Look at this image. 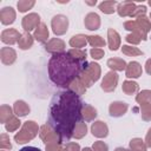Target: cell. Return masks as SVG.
<instances>
[{"mask_svg": "<svg viewBox=\"0 0 151 151\" xmlns=\"http://www.w3.org/2000/svg\"><path fill=\"white\" fill-rule=\"evenodd\" d=\"M67 52L71 55H73L74 58L79 59V60H86V50H83V48H71Z\"/></svg>", "mask_w": 151, "mask_h": 151, "instance_id": "obj_37", "label": "cell"}, {"mask_svg": "<svg viewBox=\"0 0 151 151\" xmlns=\"http://www.w3.org/2000/svg\"><path fill=\"white\" fill-rule=\"evenodd\" d=\"M87 65L86 60H79L68 52L55 53L48 60V77L54 85L67 90Z\"/></svg>", "mask_w": 151, "mask_h": 151, "instance_id": "obj_2", "label": "cell"}, {"mask_svg": "<svg viewBox=\"0 0 151 151\" xmlns=\"http://www.w3.org/2000/svg\"><path fill=\"white\" fill-rule=\"evenodd\" d=\"M107 44L111 51H117L120 47V35L113 28L107 29Z\"/></svg>", "mask_w": 151, "mask_h": 151, "instance_id": "obj_17", "label": "cell"}, {"mask_svg": "<svg viewBox=\"0 0 151 151\" xmlns=\"http://www.w3.org/2000/svg\"><path fill=\"white\" fill-rule=\"evenodd\" d=\"M45 50L48 53H52V54L64 52V50H65V42L61 39H59V38H53V39H51L45 45Z\"/></svg>", "mask_w": 151, "mask_h": 151, "instance_id": "obj_13", "label": "cell"}, {"mask_svg": "<svg viewBox=\"0 0 151 151\" xmlns=\"http://www.w3.org/2000/svg\"><path fill=\"white\" fill-rule=\"evenodd\" d=\"M86 44H87V39H86V35L84 34L73 35L70 39V46L73 48H83L86 46Z\"/></svg>", "mask_w": 151, "mask_h": 151, "instance_id": "obj_25", "label": "cell"}, {"mask_svg": "<svg viewBox=\"0 0 151 151\" xmlns=\"http://www.w3.org/2000/svg\"><path fill=\"white\" fill-rule=\"evenodd\" d=\"M124 28L131 31V33L139 37L142 40L147 39V33L151 31V22L146 15H139L136 20H127L124 22Z\"/></svg>", "mask_w": 151, "mask_h": 151, "instance_id": "obj_4", "label": "cell"}, {"mask_svg": "<svg viewBox=\"0 0 151 151\" xmlns=\"http://www.w3.org/2000/svg\"><path fill=\"white\" fill-rule=\"evenodd\" d=\"M145 71H146V73H147V74H150V76H151V58H150V59H147V60H146V63H145Z\"/></svg>", "mask_w": 151, "mask_h": 151, "instance_id": "obj_45", "label": "cell"}, {"mask_svg": "<svg viewBox=\"0 0 151 151\" xmlns=\"http://www.w3.org/2000/svg\"><path fill=\"white\" fill-rule=\"evenodd\" d=\"M127 104L124 101H113L109 106V113L111 117H122L127 111Z\"/></svg>", "mask_w": 151, "mask_h": 151, "instance_id": "obj_11", "label": "cell"}, {"mask_svg": "<svg viewBox=\"0 0 151 151\" xmlns=\"http://www.w3.org/2000/svg\"><path fill=\"white\" fill-rule=\"evenodd\" d=\"M84 25L90 31H96L100 27V18L97 13H88L84 19Z\"/></svg>", "mask_w": 151, "mask_h": 151, "instance_id": "obj_16", "label": "cell"}, {"mask_svg": "<svg viewBox=\"0 0 151 151\" xmlns=\"http://www.w3.org/2000/svg\"><path fill=\"white\" fill-rule=\"evenodd\" d=\"M100 73H101V70H100V66L97 63H88L87 67L79 76L78 80L86 88H88L90 86H92L100 78Z\"/></svg>", "mask_w": 151, "mask_h": 151, "instance_id": "obj_6", "label": "cell"}, {"mask_svg": "<svg viewBox=\"0 0 151 151\" xmlns=\"http://www.w3.org/2000/svg\"><path fill=\"white\" fill-rule=\"evenodd\" d=\"M136 7H137V5L134 2H132V1H123V2H119L117 5V9L116 11L123 18L124 17H131L133 11L136 9Z\"/></svg>", "mask_w": 151, "mask_h": 151, "instance_id": "obj_14", "label": "cell"}, {"mask_svg": "<svg viewBox=\"0 0 151 151\" xmlns=\"http://www.w3.org/2000/svg\"><path fill=\"white\" fill-rule=\"evenodd\" d=\"M1 151H6V150H1Z\"/></svg>", "mask_w": 151, "mask_h": 151, "instance_id": "obj_52", "label": "cell"}, {"mask_svg": "<svg viewBox=\"0 0 151 151\" xmlns=\"http://www.w3.org/2000/svg\"><path fill=\"white\" fill-rule=\"evenodd\" d=\"M84 103L80 96L70 90L57 92L50 104L48 125L59 134L63 143L73 137L76 125L81 122Z\"/></svg>", "mask_w": 151, "mask_h": 151, "instance_id": "obj_1", "label": "cell"}, {"mask_svg": "<svg viewBox=\"0 0 151 151\" xmlns=\"http://www.w3.org/2000/svg\"><path fill=\"white\" fill-rule=\"evenodd\" d=\"M140 114H142V118L145 122L151 120V103L140 105Z\"/></svg>", "mask_w": 151, "mask_h": 151, "instance_id": "obj_36", "label": "cell"}, {"mask_svg": "<svg viewBox=\"0 0 151 151\" xmlns=\"http://www.w3.org/2000/svg\"><path fill=\"white\" fill-rule=\"evenodd\" d=\"M40 17L39 14L37 13H29L27 14L26 17L22 18V21H21V26L24 28L25 32H31L32 29H35L39 25H40Z\"/></svg>", "mask_w": 151, "mask_h": 151, "instance_id": "obj_9", "label": "cell"}, {"mask_svg": "<svg viewBox=\"0 0 151 151\" xmlns=\"http://www.w3.org/2000/svg\"><path fill=\"white\" fill-rule=\"evenodd\" d=\"M125 40H126L129 44H131V45H138V44L142 41V39H140L139 37H137L136 34H133V33L127 34V35L125 37Z\"/></svg>", "mask_w": 151, "mask_h": 151, "instance_id": "obj_40", "label": "cell"}, {"mask_svg": "<svg viewBox=\"0 0 151 151\" xmlns=\"http://www.w3.org/2000/svg\"><path fill=\"white\" fill-rule=\"evenodd\" d=\"M114 151H130V150H126V149H124V147H117Z\"/></svg>", "mask_w": 151, "mask_h": 151, "instance_id": "obj_48", "label": "cell"}, {"mask_svg": "<svg viewBox=\"0 0 151 151\" xmlns=\"http://www.w3.org/2000/svg\"><path fill=\"white\" fill-rule=\"evenodd\" d=\"M136 101L139 105L151 103V90H143L136 96Z\"/></svg>", "mask_w": 151, "mask_h": 151, "instance_id": "obj_30", "label": "cell"}, {"mask_svg": "<svg viewBox=\"0 0 151 151\" xmlns=\"http://www.w3.org/2000/svg\"><path fill=\"white\" fill-rule=\"evenodd\" d=\"M33 42H34V37L31 35V33L25 32V33L21 34V37H20V39L18 41V45H19V47L21 50H28V48L32 47Z\"/></svg>", "mask_w": 151, "mask_h": 151, "instance_id": "obj_22", "label": "cell"}, {"mask_svg": "<svg viewBox=\"0 0 151 151\" xmlns=\"http://www.w3.org/2000/svg\"><path fill=\"white\" fill-rule=\"evenodd\" d=\"M31 109L28 104H26L24 100H17L13 105V112L17 117H25L29 113Z\"/></svg>", "mask_w": 151, "mask_h": 151, "instance_id": "obj_21", "label": "cell"}, {"mask_svg": "<svg viewBox=\"0 0 151 151\" xmlns=\"http://www.w3.org/2000/svg\"><path fill=\"white\" fill-rule=\"evenodd\" d=\"M142 66L137 61H131L127 64L126 70H125V76L127 78H139L142 76Z\"/></svg>", "mask_w": 151, "mask_h": 151, "instance_id": "obj_20", "label": "cell"}, {"mask_svg": "<svg viewBox=\"0 0 151 151\" xmlns=\"http://www.w3.org/2000/svg\"><path fill=\"white\" fill-rule=\"evenodd\" d=\"M91 132L97 138H105L109 134V127L106 123L101 120H97L91 125Z\"/></svg>", "mask_w": 151, "mask_h": 151, "instance_id": "obj_12", "label": "cell"}, {"mask_svg": "<svg viewBox=\"0 0 151 151\" xmlns=\"http://www.w3.org/2000/svg\"><path fill=\"white\" fill-rule=\"evenodd\" d=\"M130 151H146V144L142 138H133L130 140Z\"/></svg>", "mask_w": 151, "mask_h": 151, "instance_id": "obj_28", "label": "cell"}, {"mask_svg": "<svg viewBox=\"0 0 151 151\" xmlns=\"http://www.w3.org/2000/svg\"><path fill=\"white\" fill-rule=\"evenodd\" d=\"M48 28H47V26L44 24V22H41L35 29H34V33H33V37H34V39L38 41V42H40V44H44V42H46L47 41V39H48Z\"/></svg>", "mask_w": 151, "mask_h": 151, "instance_id": "obj_19", "label": "cell"}, {"mask_svg": "<svg viewBox=\"0 0 151 151\" xmlns=\"http://www.w3.org/2000/svg\"><path fill=\"white\" fill-rule=\"evenodd\" d=\"M40 131V127L38 126V124L33 120H27L24 123V125L21 126L20 131L15 133L14 136V140L18 143V144H24V143H27L29 140H32L37 134L38 132Z\"/></svg>", "mask_w": 151, "mask_h": 151, "instance_id": "obj_5", "label": "cell"}, {"mask_svg": "<svg viewBox=\"0 0 151 151\" xmlns=\"http://www.w3.org/2000/svg\"><path fill=\"white\" fill-rule=\"evenodd\" d=\"M0 149L1 150H11L12 149L9 137L6 133H1V136H0Z\"/></svg>", "mask_w": 151, "mask_h": 151, "instance_id": "obj_38", "label": "cell"}, {"mask_svg": "<svg viewBox=\"0 0 151 151\" xmlns=\"http://www.w3.org/2000/svg\"><path fill=\"white\" fill-rule=\"evenodd\" d=\"M92 150H93V151H107V145H106L104 142L98 140V142H94V143H93Z\"/></svg>", "mask_w": 151, "mask_h": 151, "instance_id": "obj_41", "label": "cell"}, {"mask_svg": "<svg viewBox=\"0 0 151 151\" xmlns=\"http://www.w3.org/2000/svg\"><path fill=\"white\" fill-rule=\"evenodd\" d=\"M51 27H52V31L55 35H63L67 32V28H68V19L67 17L63 15V14H58V15H54L52 18V21H51Z\"/></svg>", "mask_w": 151, "mask_h": 151, "instance_id": "obj_7", "label": "cell"}, {"mask_svg": "<svg viewBox=\"0 0 151 151\" xmlns=\"http://www.w3.org/2000/svg\"><path fill=\"white\" fill-rule=\"evenodd\" d=\"M64 151H80V146L78 143H66V145H64Z\"/></svg>", "mask_w": 151, "mask_h": 151, "instance_id": "obj_43", "label": "cell"}, {"mask_svg": "<svg viewBox=\"0 0 151 151\" xmlns=\"http://www.w3.org/2000/svg\"><path fill=\"white\" fill-rule=\"evenodd\" d=\"M86 133H87L86 123H85V122H79V123L76 125L73 137H74L76 139H80V138H83L84 136H86Z\"/></svg>", "mask_w": 151, "mask_h": 151, "instance_id": "obj_32", "label": "cell"}, {"mask_svg": "<svg viewBox=\"0 0 151 151\" xmlns=\"http://www.w3.org/2000/svg\"><path fill=\"white\" fill-rule=\"evenodd\" d=\"M81 151H93V150H92L91 147H84V149H83Z\"/></svg>", "mask_w": 151, "mask_h": 151, "instance_id": "obj_49", "label": "cell"}, {"mask_svg": "<svg viewBox=\"0 0 151 151\" xmlns=\"http://www.w3.org/2000/svg\"><path fill=\"white\" fill-rule=\"evenodd\" d=\"M116 5H118V2L116 0H110V1H103L99 4V9L105 13V14H112L116 11Z\"/></svg>", "mask_w": 151, "mask_h": 151, "instance_id": "obj_27", "label": "cell"}, {"mask_svg": "<svg viewBox=\"0 0 151 151\" xmlns=\"http://www.w3.org/2000/svg\"><path fill=\"white\" fill-rule=\"evenodd\" d=\"M20 37H21V33H19V31H17L14 28H7L1 32V41L7 45L18 44Z\"/></svg>", "mask_w": 151, "mask_h": 151, "instance_id": "obj_10", "label": "cell"}, {"mask_svg": "<svg viewBox=\"0 0 151 151\" xmlns=\"http://www.w3.org/2000/svg\"><path fill=\"white\" fill-rule=\"evenodd\" d=\"M19 126H20V120H19V118H18L17 116H14V114L5 123V127H6V130H7L8 132H14Z\"/></svg>", "mask_w": 151, "mask_h": 151, "instance_id": "obj_33", "label": "cell"}, {"mask_svg": "<svg viewBox=\"0 0 151 151\" xmlns=\"http://www.w3.org/2000/svg\"><path fill=\"white\" fill-rule=\"evenodd\" d=\"M12 116H13L12 109L8 105H1V107H0V122L5 124Z\"/></svg>", "mask_w": 151, "mask_h": 151, "instance_id": "obj_34", "label": "cell"}, {"mask_svg": "<svg viewBox=\"0 0 151 151\" xmlns=\"http://www.w3.org/2000/svg\"><path fill=\"white\" fill-rule=\"evenodd\" d=\"M118 79H119V78H118V74H117L114 71L107 72V73L104 76L103 80H101V85H100L101 90H103L104 92H107V93L113 92V91L116 90L117 85H118Z\"/></svg>", "mask_w": 151, "mask_h": 151, "instance_id": "obj_8", "label": "cell"}, {"mask_svg": "<svg viewBox=\"0 0 151 151\" xmlns=\"http://www.w3.org/2000/svg\"><path fill=\"white\" fill-rule=\"evenodd\" d=\"M19 151H41L39 147H35V146H25L22 149H20Z\"/></svg>", "mask_w": 151, "mask_h": 151, "instance_id": "obj_46", "label": "cell"}, {"mask_svg": "<svg viewBox=\"0 0 151 151\" xmlns=\"http://www.w3.org/2000/svg\"><path fill=\"white\" fill-rule=\"evenodd\" d=\"M90 54H91V57H92L93 59L99 60V59H101V58L104 57L105 52H104V50H101V48H91V50H90Z\"/></svg>", "mask_w": 151, "mask_h": 151, "instance_id": "obj_39", "label": "cell"}, {"mask_svg": "<svg viewBox=\"0 0 151 151\" xmlns=\"http://www.w3.org/2000/svg\"><path fill=\"white\" fill-rule=\"evenodd\" d=\"M0 58L4 65H12L17 59V52L12 47H2L0 51Z\"/></svg>", "mask_w": 151, "mask_h": 151, "instance_id": "obj_15", "label": "cell"}, {"mask_svg": "<svg viewBox=\"0 0 151 151\" xmlns=\"http://www.w3.org/2000/svg\"><path fill=\"white\" fill-rule=\"evenodd\" d=\"M150 19H151V13H150Z\"/></svg>", "mask_w": 151, "mask_h": 151, "instance_id": "obj_51", "label": "cell"}, {"mask_svg": "<svg viewBox=\"0 0 151 151\" xmlns=\"http://www.w3.org/2000/svg\"><path fill=\"white\" fill-rule=\"evenodd\" d=\"M39 136L41 140L45 143L46 151H64L63 140L60 139L59 134L47 124L40 126Z\"/></svg>", "mask_w": 151, "mask_h": 151, "instance_id": "obj_3", "label": "cell"}, {"mask_svg": "<svg viewBox=\"0 0 151 151\" xmlns=\"http://www.w3.org/2000/svg\"><path fill=\"white\" fill-rule=\"evenodd\" d=\"M85 4L86 5H90V6H94L96 4H97V1L94 0V1H85Z\"/></svg>", "mask_w": 151, "mask_h": 151, "instance_id": "obj_47", "label": "cell"}, {"mask_svg": "<svg viewBox=\"0 0 151 151\" xmlns=\"http://www.w3.org/2000/svg\"><path fill=\"white\" fill-rule=\"evenodd\" d=\"M145 13H146V7L143 6V5H140V6H137V7H136V9L133 11L131 18H137V17H139V15H144Z\"/></svg>", "mask_w": 151, "mask_h": 151, "instance_id": "obj_42", "label": "cell"}, {"mask_svg": "<svg viewBox=\"0 0 151 151\" xmlns=\"http://www.w3.org/2000/svg\"><path fill=\"white\" fill-rule=\"evenodd\" d=\"M147 4H149V5H150V6H151V0H150V1H149V2H147Z\"/></svg>", "mask_w": 151, "mask_h": 151, "instance_id": "obj_50", "label": "cell"}, {"mask_svg": "<svg viewBox=\"0 0 151 151\" xmlns=\"http://www.w3.org/2000/svg\"><path fill=\"white\" fill-rule=\"evenodd\" d=\"M122 88H123V92H124L125 94L131 96V94H136V93L138 92L139 86H138V84H137L136 81H132V80H125V81L123 83Z\"/></svg>", "mask_w": 151, "mask_h": 151, "instance_id": "obj_26", "label": "cell"}, {"mask_svg": "<svg viewBox=\"0 0 151 151\" xmlns=\"http://www.w3.org/2000/svg\"><path fill=\"white\" fill-rule=\"evenodd\" d=\"M145 144H146V146L147 147H151V127L149 129V131H147V133H146V136H145Z\"/></svg>", "mask_w": 151, "mask_h": 151, "instance_id": "obj_44", "label": "cell"}, {"mask_svg": "<svg viewBox=\"0 0 151 151\" xmlns=\"http://www.w3.org/2000/svg\"><path fill=\"white\" fill-rule=\"evenodd\" d=\"M86 39H87V44H90L92 48H99L105 46L106 44V41L100 35H86Z\"/></svg>", "mask_w": 151, "mask_h": 151, "instance_id": "obj_29", "label": "cell"}, {"mask_svg": "<svg viewBox=\"0 0 151 151\" xmlns=\"http://www.w3.org/2000/svg\"><path fill=\"white\" fill-rule=\"evenodd\" d=\"M34 5H35V1H34V0H20V1H18V4H17L18 9H19V12H21V13L27 12V11L31 9Z\"/></svg>", "mask_w": 151, "mask_h": 151, "instance_id": "obj_35", "label": "cell"}, {"mask_svg": "<svg viewBox=\"0 0 151 151\" xmlns=\"http://www.w3.org/2000/svg\"><path fill=\"white\" fill-rule=\"evenodd\" d=\"M107 66L112 70V71H124V70H126V66H127V64L125 63V60H123V59H120V58H111V59H109L107 60Z\"/></svg>", "mask_w": 151, "mask_h": 151, "instance_id": "obj_24", "label": "cell"}, {"mask_svg": "<svg viewBox=\"0 0 151 151\" xmlns=\"http://www.w3.org/2000/svg\"><path fill=\"white\" fill-rule=\"evenodd\" d=\"M81 116L85 122H92L97 117V110L88 104H84L81 109Z\"/></svg>", "mask_w": 151, "mask_h": 151, "instance_id": "obj_23", "label": "cell"}, {"mask_svg": "<svg viewBox=\"0 0 151 151\" xmlns=\"http://www.w3.org/2000/svg\"><path fill=\"white\" fill-rule=\"evenodd\" d=\"M122 52L125 54V55H129V57H137V55H143L144 53L138 48V47H134V46H130V45H123L122 47Z\"/></svg>", "mask_w": 151, "mask_h": 151, "instance_id": "obj_31", "label": "cell"}, {"mask_svg": "<svg viewBox=\"0 0 151 151\" xmlns=\"http://www.w3.org/2000/svg\"><path fill=\"white\" fill-rule=\"evenodd\" d=\"M15 20V11L12 7H4L0 11V21L2 25H11Z\"/></svg>", "mask_w": 151, "mask_h": 151, "instance_id": "obj_18", "label": "cell"}]
</instances>
